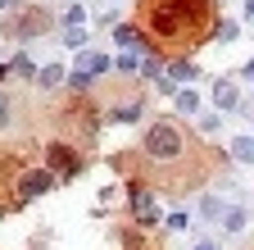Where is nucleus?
<instances>
[{"mask_svg":"<svg viewBox=\"0 0 254 250\" xmlns=\"http://www.w3.org/2000/svg\"><path fill=\"white\" fill-rule=\"evenodd\" d=\"M9 123H14V105H9V96H5V91H0V132H5Z\"/></svg>","mask_w":254,"mask_h":250,"instance_id":"39448f33","label":"nucleus"},{"mask_svg":"<svg viewBox=\"0 0 254 250\" xmlns=\"http://www.w3.org/2000/svg\"><path fill=\"white\" fill-rule=\"evenodd\" d=\"M145 155L154 164H177L186 160V137L177 132V123H154L145 132Z\"/></svg>","mask_w":254,"mask_h":250,"instance_id":"f03ea898","label":"nucleus"},{"mask_svg":"<svg viewBox=\"0 0 254 250\" xmlns=\"http://www.w3.org/2000/svg\"><path fill=\"white\" fill-rule=\"evenodd\" d=\"M204 23H209L204 0H150L145 5V27L168 46H182L190 37H200Z\"/></svg>","mask_w":254,"mask_h":250,"instance_id":"f257e3e1","label":"nucleus"},{"mask_svg":"<svg viewBox=\"0 0 254 250\" xmlns=\"http://www.w3.org/2000/svg\"><path fill=\"white\" fill-rule=\"evenodd\" d=\"M50 164H55L64 177H68V173L77 168V160H73V150H68V146H50Z\"/></svg>","mask_w":254,"mask_h":250,"instance_id":"7ed1b4c3","label":"nucleus"},{"mask_svg":"<svg viewBox=\"0 0 254 250\" xmlns=\"http://www.w3.org/2000/svg\"><path fill=\"white\" fill-rule=\"evenodd\" d=\"M46 186H50V177H46V173H32V177H23V196H41Z\"/></svg>","mask_w":254,"mask_h":250,"instance_id":"20e7f679","label":"nucleus"}]
</instances>
